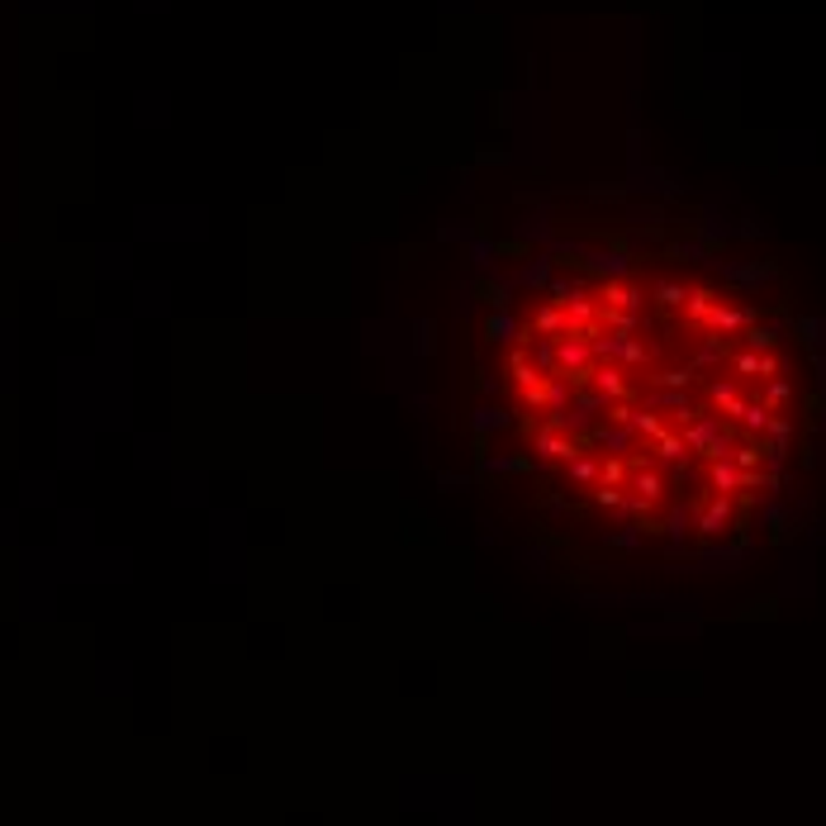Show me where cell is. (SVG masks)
I'll return each mask as SVG.
<instances>
[{
    "mask_svg": "<svg viewBox=\"0 0 826 826\" xmlns=\"http://www.w3.org/2000/svg\"><path fill=\"white\" fill-rule=\"evenodd\" d=\"M509 423H513V413H503V409H475V413H470V428H475V437L494 432V428H509Z\"/></svg>",
    "mask_w": 826,
    "mask_h": 826,
    "instance_id": "cell-2",
    "label": "cell"
},
{
    "mask_svg": "<svg viewBox=\"0 0 826 826\" xmlns=\"http://www.w3.org/2000/svg\"><path fill=\"white\" fill-rule=\"evenodd\" d=\"M437 484H442V490H466L470 480H466V475H451V470H447V475H437Z\"/></svg>",
    "mask_w": 826,
    "mask_h": 826,
    "instance_id": "cell-5",
    "label": "cell"
},
{
    "mask_svg": "<svg viewBox=\"0 0 826 826\" xmlns=\"http://www.w3.org/2000/svg\"><path fill=\"white\" fill-rule=\"evenodd\" d=\"M480 470H494V475H509V470H532V457H480Z\"/></svg>",
    "mask_w": 826,
    "mask_h": 826,
    "instance_id": "cell-4",
    "label": "cell"
},
{
    "mask_svg": "<svg viewBox=\"0 0 826 826\" xmlns=\"http://www.w3.org/2000/svg\"><path fill=\"white\" fill-rule=\"evenodd\" d=\"M561 328H565V314L555 309V305H542V309H537V318H532V333H537V337H555Z\"/></svg>",
    "mask_w": 826,
    "mask_h": 826,
    "instance_id": "cell-3",
    "label": "cell"
},
{
    "mask_svg": "<svg viewBox=\"0 0 826 826\" xmlns=\"http://www.w3.org/2000/svg\"><path fill=\"white\" fill-rule=\"evenodd\" d=\"M484 337H490V342H509V347H513L518 337H522V324H518L509 309H494L490 324H484Z\"/></svg>",
    "mask_w": 826,
    "mask_h": 826,
    "instance_id": "cell-1",
    "label": "cell"
}]
</instances>
